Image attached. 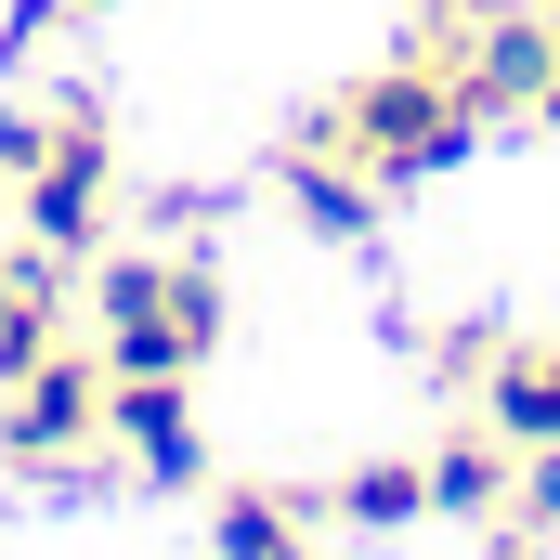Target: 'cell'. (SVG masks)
<instances>
[{
	"label": "cell",
	"instance_id": "6da1fadb",
	"mask_svg": "<svg viewBox=\"0 0 560 560\" xmlns=\"http://www.w3.org/2000/svg\"><path fill=\"white\" fill-rule=\"evenodd\" d=\"M469 105H456V79L430 66V52H405V66H378V79H352L326 118H313V143L326 156H352V170H378V183H430V170H456L469 156Z\"/></svg>",
	"mask_w": 560,
	"mask_h": 560
},
{
	"label": "cell",
	"instance_id": "7a4b0ae2",
	"mask_svg": "<svg viewBox=\"0 0 560 560\" xmlns=\"http://www.w3.org/2000/svg\"><path fill=\"white\" fill-rule=\"evenodd\" d=\"M222 352V275L209 261H105V365L118 378H196Z\"/></svg>",
	"mask_w": 560,
	"mask_h": 560
},
{
	"label": "cell",
	"instance_id": "3957f363",
	"mask_svg": "<svg viewBox=\"0 0 560 560\" xmlns=\"http://www.w3.org/2000/svg\"><path fill=\"white\" fill-rule=\"evenodd\" d=\"M418 52L456 79L469 118H535V92L560 66V26H548V0H522V13H482V26H430Z\"/></svg>",
	"mask_w": 560,
	"mask_h": 560
},
{
	"label": "cell",
	"instance_id": "277c9868",
	"mask_svg": "<svg viewBox=\"0 0 560 560\" xmlns=\"http://www.w3.org/2000/svg\"><path fill=\"white\" fill-rule=\"evenodd\" d=\"M105 235V118H39V156H26V248L79 261Z\"/></svg>",
	"mask_w": 560,
	"mask_h": 560
},
{
	"label": "cell",
	"instance_id": "5b68a950",
	"mask_svg": "<svg viewBox=\"0 0 560 560\" xmlns=\"http://www.w3.org/2000/svg\"><path fill=\"white\" fill-rule=\"evenodd\" d=\"M92 430H105V352H66L52 339L26 378H0V456L39 469V456H79Z\"/></svg>",
	"mask_w": 560,
	"mask_h": 560
},
{
	"label": "cell",
	"instance_id": "8992f818",
	"mask_svg": "<svg viewBox=\"0 0 560 560\" xmlns=\"http://www.w3.org/2000/svg\"><path fill=\"white\" fill-rule=\"evenodd\" d=\"M105 443L131 456L143 482H196V469H209V443H196V405H183V378H118V365H105Z\"/></svg>",
	"mask_w": 560,
	"mask_h": 560
},
{
	"label": "cell",
	"instance_id": "52a82bcc",
	"mask_svg": "<svg viewBox=\"0 0 560 560\" xmlns=\"http://www.w3.org/2000/svg\"><path fill=\"white\" fill-rule=\"evenodd\" d=\"M482 405H495V430L535 456V443H560V339H509L495 352V378H482Z\"/></svg>",
	"mask_w": 560,
	"mask_h": 560
},
{
	"label": "cell",
	"instance_id": "ba28073f",
	"mask_svg": "<svg viewBox=\"0 0 560 560\" xmlns=\"http://www.w3.org/2000/svg\"><path fill=\"white\" fill-rule=\"evenodd\" d=\"M509 482H522V443H509V430H495V443H443V456H430V509H443V522H495V509H509Z\"/></svg>",
	"mask_w": 560,
	"mask_h": 560
},
{
	"label": "cell",
	"instance_id": "9c48e42d",
	"mask_svg": "<svg viewBox=\"0 0 560 560\" xmlns=\"http://www.w3.org/2000/svg\"><path fill=\"white\" fill-rule=\"evenodd\" d=\"M326 509H339L352 535H405V522H430V469L365 456V469H339V482H326Z\"/></svg>",
	"mask_w": 560,
	"mask_h": 560
},
{
	"label": "cell",
	"instance_id": "30bf717a",
	"mask_svg": "<svg viewBox=\"0 0 560 560\" xmlns=\"http://www.w3.org/2000/svg\"><path fill=\"white\" fill-rule=\"evenodd\" d=\"M287 196H300L313 235H365V222H378V170H352V156H326V143H300Z\"/></svg>",
	"mask_w": 560,
	"mask_h": 560
},
{
	"label": "cell",
	"instance_id": "8fae6325",
	"mask_svg": "<svg viewBox=\"0 0 560 560\" xmlns=\"http://www.w3.org/2000/svg\"><path fill=\"white\" fill-rule=\"evenodd\" d=\"M300 535H287L275 495H222V560H287Z\"/></svg>",
	"mask_w": 560,
	"mask_h": 560
},
{
	"label": "cell",
	"instance_id": "7c38bea8",
	"mask_svg": "<svg viewBox=\"0 0 560 560\" xmlns=\"http://www.w3.org/2000/svg\"><path fill=\"white\" fill-rule=\"evenodd\" d=\"M509 509H522L535 535H560V443H535V456H522V482H509Z\"/></svg>",
	"mask_w": 560,
	"mask_h": 560
},
{
	"label": "cell",
	"instance_id": "4fadbf2b",
	"mask_svg": "<svg viewBox=\"0 0 560 560\" xmlns=\"http://www.w3.org/2000/svg\"><path fill=\"white\" fill-rule=\"evenodd\" d=\"M39 352H52V287H39V300H13V326H0V378H26Z\"/></svg>",
	"mask_w": 560,
	"mask_h": 560
},
{
	"label": "cell",
	"instance_id": "5bb4252c",
	"mask_svg": "<svg viewBox=\"0 0 560 560\" xmlns=\"http://www.w3.org/2000/svg\"><path fill=\"white\" fill-rule=\"evenodd\" d=\"M66 275V261H52V248H26V261H0V326H13V300H39V287Z\"/></svg>",
	"mask_w": 560,
	"mask_h": 560
},
{
	"label": "cell",
	"instance_id": "9a60e30c",
	"mask_svg": "<svg viewBox=\"0 0 560 560\" xmlns=\"http://www.w3.org/2000/svg\"><path fill=\"white\" fill-rule=\"evenodd\" d=\"M535 118H548V131H560V66H548V92H535Z\"/></svg>",
	"mask_w": 560,
	"mask_h": 560
},
{
	"label": "cell",
	"instance_id": "2e32d148",
	"mask_svg": "<svg viewBox=\"0 0 560 560\" xmlns=\"http://www.w3.org/2000/svg\"><path fill=\"white\" fill-rule=\"evenodd\" d=\"M495 560H535V535H509V548H495Z\"/></svg>",
	"mask_w": 560,
	"mask_h": 560
},
{
	"label": "cell",
	"instance_id": "e0dca14e",
	"mask_svg": "<svg viewBox=\"0 0 560 560\" xmlns=\"http://www.w3.org/2000/svg\"><path fill=\"white\" fill-rule=\"evenodd\" d=\"M79 13H105V0H79Z\"/></svg>",
	"mask_w": 560,
	"mask_h": 560
},
{
	"label": "cell",
	"instance_id": "ac0fdd59",
	"mask_svg": "<svg viewBox=\"0 0 560 560\" xmlns=\"http://www.w3.org/2000/svg\"><path fill=\"white\" fill-rule=\"evenodd\" d=\"M287 560H313V548H287Z\"/></svg>",
	"mask_w": 560,
	"mask_h": 560
},
{
	"label": "cell",
	"instance_id": "d6986e66",
	"mask_svg": "<svg viewBox=\"0 0 560 560\" xmlns=\"http://www.w3.org/2000/svg\"><path fill=\"white\" fill-rule=\"evenodd\" d=\"M548 26H560V0H548Z\"/></svg>",
	"mask_w": 560,
	"mask_h": 560
}]
</instances>
